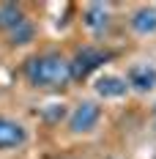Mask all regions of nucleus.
<instances>
[{
	"label": "nucleus",
	"mask_w": 156,
	"mask_h": 159,
	"mask_svg": "<svg viewBox=\"0 0 156 159\" xmlns=\"http://www.w3.org/2000/svg\"><path fill=\"white\" fill-rule=\"evenodd\" d=\"M25 77L36 88H63L71 80V61H66L58 52L36 55L25 63Z\"/></svg>",
	"instance_id": "nucleus-1"
},
{
	"label": "nucleus",
	"mask_w": 156,
	"mask_h": 159,
	"mask_svg": "<svg viewBox=\"0 0 156 159\" xmlns=\"http://www.w3.org/2000/svg\"><path fill=\"white\" fill-rule=\"evenodd\" d=\"M107 58L109 55L104 52V49H99V47H82V49H77V55H74V61H71V80L91 77Z\"/></svg>",
	"instance_id": "nucleus-2"
},
{
	"label": "nucleus",
	"mask_w": 156,
	"mask_h": 159,
	"mask_svg": "<svg viewBox=\"0 0 156 159\" xmlns=\"http://www.w3.org/2000/svg\"><path fill=\"white\" fill-rule=\"evenodd\" d=\"M99 118H101V110H99V104H93V102H82V104H77L74 107V112H71V118H69V126H71V132H91V129L99 124Z\"/></svg>",
	"instance_id": "nucleus-3"
},
{
	"label": "nucleus",
	"mask_w": 156,
	"mask_h": 159,
	"mask_svg": "<svg viewBox=\"0 0 156 159\" xmlns=\"http://www.w3.org/2000/svg\"><path fill=\"white\" fill-rule=\"evenodd\" d=\"M129 85H131L134 91H140V93L154 91V88H156V69L151 63L131 66V69H129Z\"/></svg>",
	"instance_id": "nucleus-4"
},
{
	"label": "nucleus",
	"mask_w": 156,
	"mask_h": 159,
	"mask_svg": "<svg viewBox=\"0 0 156 159\" xmlns=\"http://www.w3.org/2000/svg\"><path fill=\"white\" fill-rule=\"evenodd\" d=\"M25 126L11 118H0V148H14L25 143Z\"/></svg>",
	"instance_id": "nucleus-5"
},
{
	"label": "nucleus",
	"mask_w": 156,
	"mask_h": 159,
	"mask_svg": "<svg viewBox=\"0 0 156 159\" xmlns=\"http://www.w3.org/2000/svg\"><path fill=\"white\" fill-rule=\"evenodd\" d=\"M82 19H85V25L91 28V30H104L109 22V8L104 6V3H91L88 8H85V14H82Z\"/></svg>",
	"instance_id": "nucleus-6"
},
{
	"label": "nucleus",
	"mask_w": 156,
	"mask_h": 159,
	"mask_svg": "<svg viewBox=\"0 0 156 159\" xmlns=\"http://www.w3.org/2000/svg\"><path fill=\"white\" fill-rule=\"evenodd\" d=\"M25 22V14L16 3H3L0 6V30H16L19 25Z\"/></svg>",
	"instance_id": "nucleus-7"
},
{
	"label": "nucleus",
	"mask_w": 156,
	"mask_h": 159,
	"mask_svg": "<svg viewBox=\"0 0 156 159\" xmlns=\"http://www.w3.org/2000/svg\"><path fill=\"white\" fill-rule=\"evenodd\" d=\"M126 91H129V85H126V80L121 77H101L99 82H96V93L104 96V99H118V96H123Z\"/></svg>",
	"instance_id": "nucleus-8"
},
{
	"label": "nucleus",
	"mask_w": 156,
	"mask_h": 159,
	"mask_svg": "<svg viewBox=\"0 0 156 159\" xmlns=\"http://www.w3.org/2000/svg\"><path fill=\"white\" fill-rule=\"evenodd\" d=\"M131 28L142 36L148 33H156V8H140L131 14Z\"/></svg>",
	"instance_id": "nucleus-9"
},
{
	"label": "nucleus",
	"mask_w": 156,
	"mask_h": 159,
	"mask_svg": "<svg viewBox=\"0 0 156 159\" xmlns=\"http://www.w3.org/2000/svg\"><path fill=\"white\" fill-rule=\"evenodd\" d=\"M30 39H33V25L28 19H25L16 30H11V44H28Z\"/></svg>",
	"instance_id": "nucleus-10"
},
{
	"label": "nucleus",
	"mask_w": 156,
	"mask_h": 159,
	"mask_svg": "<svg viewBox=\"0 0 156 159\" xmlns=\"http://www.w3.org/2000/svg\"><path fill=\"white\" fill-rule=\"evenodd\" d=\"M154 159H156V154H154Z\"/></svg>",
	"instance_id": "nucleus-11"
},
{
	"label": "nucleus",
	"mask_w": 156,
	"mask_h": 159,
	"mask_svg": "<svg viewBox=\"0 0 156 159\" xmlns=\"http://www.w3.org/2000/svg\"><path fill=\"white\" fill-rule=\"evenodd\" d=\"M154 115H156V110H154Z\"/></svg>",
	"instance_id": "nucleus-12"
}]
</instances>
